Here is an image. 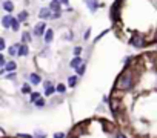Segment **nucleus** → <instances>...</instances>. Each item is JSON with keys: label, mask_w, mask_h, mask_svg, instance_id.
<instances>
[{"label": "nucleus", "mask_w": 157, "mask_h": 138, "mask_svg": "<svg viewBox=\"0 0 157 138\" xmlns=\"http://www.w3.org/2000/svg\"><path fill=\"white\" fill-rule=\"evenodd\" d=\"M117 88L119 89H123V91H128V89L132 88V74H131V71H128V69H126V71L119 77Z\"/></svg>", "instance_id": "obj_1"}, {"label": "nucleus", "mask_w": 157, "mask_h": 138, "mask_svg": "<svg viewBox=\"0 0 157 138\" xmlns=\"http://www.w3.org/2000/svg\"><path fill=\"white\" fill-rule=\"evenodd\" d=\"M129 43H131L132 46H136V48H143V46H145V37H142L140 34H136V35L131 37Z\"/></svg>", "instance_id": "obj_2"}, {"label": "nucleus", "mask_w": 157, "mask_h": 138, "mask_svg": "<svg viewBox=\"0 0 157 138\" xmlns=\"http://www.w3.org/2000/svg\"><path fill=\"white\" fill-rule=\"evenodd\" d=\"M120 3H122V0H116V3L111 6V19L114 20V22H117L119 20V9H120Z\"/></svg>", "instance_id": "obj_3"}, {"label": "nucleus", "mask_w": 157, "mask_h": 138, "mask_svg": "<svg viewBox=\"0 0 157 138\" xmlns=\"http://www.w3.org/2000/svg\"><path fill=\"white\" fill-rule=\"evenodd\" d=\"M45 32H46V23H45V22L37 23L36 28H34V35L40 37V35H45Z\"/></svg>", "instance_id": "obj_4"}, {"label": "nucleus", "mask_w": 157, "mask_h": 138, "mask_svg": "<svg viewBox=\"0 0 157 138\" xmlns=\"http://www.w3.org/2000/svg\"><path fill=\"white\" fill-rule=\"evenodd\" d=\"M39 17L43 19V20H46V19H52V11H51V8H49V6H48V8H42L40 13H39Z\"/></svg>", "instance_id": "obj_5"}, {"label": "nucleus", "mask_w": 157, "mask_h": 138, "mask_svg": "<svg viewBox=\"0 0 157 138\" xmlns=\"http://www.w3.org/2000/svg\"><path fill=\"white\" fill-rule=\"evenodd\" d=\"M13 19H14V17H13V16H10V14H8V16H3V17H2V26H3V28H6V29H8V28H11Z\"/></svg>", "instance_id": "obj_6"}, {"label": "nucleus", "mask_w": 157, "mask_h": 138, "mask_svg": "<svg viewBox=\"0 0 157 138\" xmlns=\"http://www.w3.org/2000/svg\"><path fill=\"white\" fill-rule=\"evenodd\" d=\"M85 3H86V6L90 8L91 13H94L99 8V0H85Z\"/></svg>", "instance_id": "obj_7"}, {"label": "nucleus", "mask_w": 157, "mask_h": 138, "mask_svg": "<svg viewBox=\"0 0 157 138\" xmlns=\"http://www.w3.org/2000/svg\"><path fill=\"white\" fill-rule=\"evenodd\" d=\"M82 64H83V61H82V58H80V57H74V58L71 60V63H69V66H71V67H74V69H78Z\"/></svg>", "instance_id": "obj_8"}, {"label": "nucleus", "mask_w": 157, "mask_h": 138, "mask_svg": "<svg viewBox=\"0 0 157 138\" xmlns=\"http://www.w3.org/2000/svg\"><path fill=\"white\" fill-rule=\"evenodd\" d=\"M2 8H3L6 13H13V11H14V3L11 2V0H5V2L2 3Z\"/></svg>", "instance_id": "obj_9"}, {"label": "nucleus", "mask_w": 157, "mask_h": 138, "mask_svg": "<svg viewBox=\"0 0 157 138\" xmlns=\"http://www.w3.org/2000/svg\"><path fill=\"white\" fill-rule=\"evenodd\" d=\"M16 67H17V63L13 60V61H8L5 66H3V69H5V71H10V72H14L16 71Z\"/></svg>", "instance_id": "obj_10"}, {"label": "nucleus", "mask_w": 157, "mask_h": 138, "mask_svg": "<svg viewBox=\"0 0 157 138\" xmlns=\"http://www.w3.org/2000/svg\"><path fill=\"white\" fill-rule=\"evenodd\" d=\"M60 0H51V3H49V8H51V11L52 13H56V11H60Z\"/></svg>", "instance_id": "obj_11"}, {"label": "nucleus", "mask_w": 157, "mask_h": 138, "mask_svg": "<svg viewBox=\"0 0 157 138\" xmlns=\"http://www.w3.org/2000/svg\"><path fill=\"white\" fill-rule=\"evenodd\" d=\"M54 91H57V89L52 86V83H51V82H45V94H46V95H51Z\"/></svg>", "instance_id": "obj_12"}, {"label": "nucleus", "mask_w": 157, "mask_h": 138, "mask_svg": "<svg viewBox=\"0 0 157 138\" xmlns=\"http://www.w3.org/2000/svg\"><path fill=\"white\" fill-rule=\"evenodd\" d=\"M28 52H29V49H28L26 43H22V45L19 46V55H20V57H25V55H28Z\"/></svg>", "instance_id": "obj_13"}, {"label": "nucleus", "mask_w": 157, "mask_h": 138, "mask_svg": "<svg viewBox=\"0 0 157 138\" xmlns=\"http://www.w3.org/2000/svg\"><path fill=\"white\" fill-rule=\"evenodd\" d=\"M52 38H54V31L49 28V29H46V32H45V42H46V43H51Z\"/></svg>", "instance_id": "obj_14"}, {"label": "nucleus", "mask_w": 157, "mask_h": 138, "mask_svg": "<svg viewBox=\"0 0 157 138\" xmlns=\"http://www.w3.org/2000/svg\"><path fill=\"white\" fill-rule=\"evenodd\" d=\"M11 29H13L14 32L20 29V20H19V19H16V17L13 19V23H11Z\"/></svg>", "instance_id": "obj_15"}, {"label": "nucleus", "mask_w": 157, "mask_h": 138, "mask_svg": "<svg viewBox=\"0 0 157 138\" xmlns=\"http://www.w3.org/2000/svg\"><path fill=\"white\" fill-rule=\"evenodd\" d=\"M29 80H31L33 85H39V83L42 82V78H40L39 74H31V75H29Z\"/></svg>", "instance_id": "obj_16"}, {"label": "nucleus", "mask_w": 157, "mask_h": 138, "mask_svg": "<svg viewBox=\"0 0 157 138\" xmlns=\"http://www.w3.org/2000/svg\"><path fill=\"white\" fill-rule=\"evenodd\" d=\"M19 46H20V45L11 46V48H10V54H11V55H19Z\"/></svg>", "instance_id": "obj_17"}, {"label": "nucleus", "mask_w": 157, "mask_h": 138, "mask_svg": "<svg viewBox=\"0 0 157 138\" xmlns=\"http://www.w3.org/2000/svg\"><path fill=\"white\" fill-rule=\"evenodd\" d=\"M22 42H23V43L31 42V34H29V32H23V34H22Z\"/></svg>", "instance_id": "obj_18"}, {"label": "nucleus", "mask_w": 157, "mask_h": 138, "mask_svg": "<svg viewBox=\"0 0 157 138\" xmlns=\"http://www.w3.org/2000/svg\"><path fill=\"white\" fill-rule=\"evenodd\" d=\"M82 49H83L82 46H75V48L72 49V54H74V57H78V55H80V54H82Z\"/></svg>", "instance_id": "obj_19"}, {"label": "nucleus", "mask_w": 157, "mask_h": 138, "mask_svg": "<svg viewBox=\"0 0 157 138\" xmlns=\"http://www.w3.org/2000/svg\"><path fill=\"white\" fill-rule=\"evenodd\" d=\"M17 19H19L20 22H23V20H26V19H28V13H26V11H22V13L19 14V17H17Z\"/></svg>", "instance_id": "obj_20"}, {"label": "nucleus", "mask_w": 157, "mask_h": 138, "mask_svg": "<svg viewBox=\"0 0 157 138\" xmlns=\"http://www.w3.org/2000/svg\"><path fill=\"white\" fill-rule=\"evenodd\" d=\"M75 83H77V77H69V78H68V85H69L71 88H74Z\"/></svg>", "instance_id": "obj_21"}, {"label": "nucleus", "mask_w": 157, "mask_h": 138, "mask_svg": "<svg viewBox=\"0 0 157 138\" xmlns=\"http://www.w3.org/2000/svg\"><path fill=\"white\" fill-rule=\"evenodd\" d=\"M85 69H86V66H85V63H83L78 69H75V71H77V74H78V75H83V74H85Z\"/></svg>", "instance_id": "obj_22"}, {"label": "nucleus", "mask_w": 157, "mask_h": 138, "mask_svg": "<svg viewBox=\"0 0 157 138\" xmlns=\"http://www.w3.org/2000/svg\"><path fill=\"white\" fill-rule=\"evenodd\" d=\"M56 89H57V92H60V94H63V92L66 91V86L60 83V85H57V86H56Z\"/></svg>", "instance_id": "obj_23"}, {"label": "nucleus", "mask_w": 157, "mask_h": 138, "mask_svg": "<svg viewBox=\"0 0 157 138\" xmlns=\"http://www.w3.org/2000/svg\"><path fill=\"white\" fill-rule=\"evenodd\" d=\"M22 92L23 94H31V86L29 85H23L22 86Z\"/></svg>", "instance_id": "obj_24"}, {"label": "nucleus", "mask_w": 157, "mask_h": 138, "mask_svg": "<svg viewBox=\"0 0 157 138\" xmlns=\"http://www.w3.org/2000/svg\"><path fill=\"white\" fill-rule=\"evenodd\" d=\"M90 35H91V28H88V29L85 31V34H83V40H88Z\"/></svg>", "instance_id": "obj_25"}, {"label": "nucleus", "mask_w": 157, "mask_h": 138, "mask_svg": "<svg viewBox=\"0 0 157 138\" xmlns=\"http://www.w3.org/2000/svg\"><path fill=\"white\" fill-rule=\"evenodd\" d=\"M36 138H46V135H45V132L37 130V132H36Z\"/></svg>", "instance_id": "obj_26"}, {"label": "nucleus", "mask_w": 157, "mask_h": 138, "mask_svg": "<svg viewBox=\"0 0 157 138\" xmlns=\"http://www.w3.org/2000/svg\"><path fill=\"white\" fill-rule=\"evenodd\" d=\"M6 48V43H5V38H0V51H3Z\"/></svg>", "instance_id": "obj_27"}, {"label": "nucleus", "mask_w": 157, "mask_h": 138, "mask_svg": "<svg viewBox=\"0 0 157 138\" xmlns=\"http://www.w3.org/2000/svg\"><path fill=\"white\" fill-rule=\"evenodd\" d=\"M39 98H40V95H39V94H31V101H34V103H36Z\"/></svg>", "instance_id": "obj_28"}, {"label": "nucleus", "mask_w": 157, "mask_h": 138, "mask_svg": "<svg viewBox=\"0 0 157 138\" xmlns=\"http://www.w3.org/2000/svg\"><path fill=\"white\" fill-rule=\"evenodd\" d=\"M36 106H39V107H43V106H45V101H43L42 98H39V100L36 101Z\"/></svg>", "instance_id": "obj_29"}, {"label": "nucleus", "mask_w": 157, "mask_h": 138, "mask_svg": "<svg viewBox=\"0 0 157 138\" xmlns=\"http://www.w3.org/2000/svg\"><path fill=\"white\" fill-rule=\"evenodd\" d=\"M54 138H65V133L63 132H57V133H54Z\"/></svg>", "instance_id": "obj_30"}, {"label": "nucleus", "mask_w": 157, "mask_h": 138, "mask_svg": "<svg viewBox=\"0 0 157 138\" xmlns=\"http://www.w3.org/2000/svg\"><path fill=\"white\" fill-rule=\"evenodd\" d=\"M6 63H8V61H5V57H3V55H0V64H2V67H3Z\"/></svg>", "instance_id": "obj_31"}, {"label": "nucleus", "mask_w": 157, "mask_h": 138, "mask_svg": "<svg viewBox=\"0 0 157 138\" xmlns=\"http://www.w3.org/2000/svg\"><path fill=\"white\" fill-rule=\"evenodd\" d=\"M6 78H10V80H14V78H16V72H10V74L6 75Z\"/></svg>", "instance_id": "obj_32"}, {"label": "nucleus", "mask_w": 157, "mask_h": 138, "mask_svg": "<svg viewBox=\"0 0 157 138\" xmlns=\"http://www.w3.org/2000/svg\"><path fill=\"white\" fill-rule=\"evenodd\" d=\"M19 138H33L31 135H26V133H19Z\"/></svg>", "instance_id": "obj_33"}, {"label": "nucleus", "mask_w": 157, "mask_h": 138, "mask_svg": "<svg viewBox=\"0 0 157 138\" xmlns=\"http://www.w3.org/2000/svg\"><path fill=\"white\" fill-rule=\"evenodd\" d=\"M60 17V11H56L54 14H52V19H59Z\"/></svg>", "instance_id": "obj_34"}, {"label": "nucleus", "mask_w": 157, "mask_h": 138, "mask_svg": "<svg viewBox=\"0 0 157 138\" xmlns=\"http://www.w3.org/2000/svg\"><path fill=\"white\" fill-rule=\"evenodd\" d=\"M65 38H66V40H71V38H72V34H71V32H66V34H65Z\"/></svg>", "instance_id": "obj_35"}, {"label": "nucleus", "mask_w": 157, "mask_h": 138, "mask_svg": "<svg viewBox=\"0 0 157 138\" xmlns=\"http://www.w3.org/2000/svg\"><path fill=\"white\" fill-rule=\"evenodd\" d=\"M116 138H126V136H125L123 133H117V136H116Z\"/></svg>", "instance_id": "obj_36"}, {"label": "nucleus", "mask_w": 157, "mask_h": 138, "mask_svg": "<svg viewBox=\"0 0 157 138\" xmlns=\"http://www.w3.org/2000/svg\"><path fill=\"white\" fill-rule=\"evenodd\" d=\"M72 138H74V136H72Z\"/></svg>", "instance_id": "obj_37"}]
</instances>
